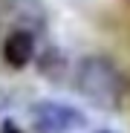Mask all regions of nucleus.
I'll list each match as a JSON object with an SVG mask.
<instances>
[{"label":"nucleus","mask_w":130,"mask_h":133,"mask_svg":"<svg viewBox=\"0 0 130 133\" xmlns=\"http://www.w3.org/2000/svg\"><path fill=\"white\" fill-rule=\"evenodd\" d=\"M29 113H32V124L40 133H70L87 124L84 113H78L70 104H58V101H35Z\"/></svg>","instance_id":"nucleus-2"},{"label":"nucleus","mask_w":130,"mask_h":133,"mask_svg":"<svg viewBox=\"0 0 130 133\" xmlns=\"http://www.w3.org/2000/svg\"><path fill=\"white\" fill-rule=\"evenodd\" d=\"M75 87L78 93L87 96L90 101L107 107V110H116L121 104V78L116 72V66L107 61V58H81L78 66H75Z\"/></svg>","instance_id":"nucleus-1"},{"label":"nucleus","mask_w":130,"mask_h":133,"mask_svg":"<svg viewBox=\"0 0 130 133\" xmlns=\"http://www.w3.org/2000/svg\"><path fill=\"white\" fill-rule=\"evenodd\" d=\"M3 58L9 66L23 70V66L35 58V35L26 29H15L6 41H3Z\"/></svg>","instance_id":"nucleus-3"},{"label":"nucleus","mask_w":130,"mask_h":133,"mask_svg":"<svg viewBox=\"0 0 130 133\" xmlns=\"http://www.w3.org/2000/svg\"><path fill=\"white\" fill-rule=\"evenodd\" d=\"M95 133H116V130H95Z\"/></svg>","instance_id":"nucleus-6"},{"label":"nucleus","mask_w":130,"mask_h":133,"mask_svg":"<svg viewBox=\"0 0 130 133\" xmlns=\"http://www.w3.org/2000/svg\"><path fill=\"white\" fill-rule=\"evenodd\" d=\"M67 70H70V61L67 55H64L61 49L49 46V49H43L38 55V72L43 78H49V81H64L67 78Z\"/></svg>","instance_id":"nucleus-4"},{"label":"nucleus","mask_w":130,"mask_h":133,"mask_svg":"<svg viewBox=\"0 0 130 133\" xmlns=\"http://www.w3.org/2000/svg\"><path fill=\"white\" fill-rule=\"evenodd\" d=\"M0 133H20V127H17L12 119H6L3 124H0Z\"/></svg>","instance_id":"nucleus-5"}]
</instances>
